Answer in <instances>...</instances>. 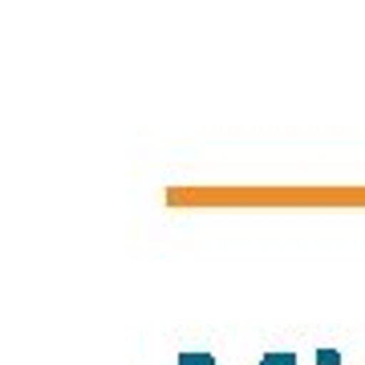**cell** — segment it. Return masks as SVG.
<instances>
[{
  "instance_id": "1",
  "label": "cell",
  "mask_w": 365,
  "mask_h": 365,
  "mask_svg": "<svg viewBox=\"0 0 365 365\" xmlns=\"http://www.w3.org/2000/svg\"><path fill=\"white\" fill-rule=\"evenodd\" d=\"M341 353L337 349H317V365H337Z\"/></svg>"
},
{
  "instance_id": "2",
  "label": "cell",
  "mask_w": 365,
  "mask_h": 365,
  "mask_svg": "<svg viewBox=\"0 0 365 365\" xmlns=\"http://www.w3.org/2000/svg\"><path fill=\"white\" fill-rule=\"evenodd\" d=\"M276 353V365H297V353H288V349H272Z\"/></svg>"
},
{
  "instance_id": "3",
  "label": "cell",
  "mask_w": 365,
  "mask_h": 365,
  "mask_svg": "<svg viewBox=\"0 0 365 365\" xmlns=\"http://www.w3.org/2000/svg\"><path fill=\"white\" fill-rule=\"evenodd\" d=\"M179 365H199V357H195V353H182V357H179Z\"/></svg>"
},
{
  "instance_id": "4",
  "label": "cell",
  "mask_w": 365,
  "mask_h": 365,
  "mask_svg": "<svg viewBox=\"0 0 365 365\" xmlns=\"http://www.w3.org/2000/svg\"><path fill=\"white\" fill-rule=\"evenodd\" d=\"M199 357V365H215V357H211V353H195Z\"/></svg>"
},
{
  "instance_id": "5",
  "label": "cell",
  "mask_w": 365,
  "mask_h": 365,
  "mask_svg": "<svg viewBox=\"0 0 365 365\" xmlns=\"http://www.w3.org/2000/svg\"><path fill=\"white\" fill-rule=\"evenodd\" d=\"M260 365H276V353H264V361Z\"/></svg>"
}]
</instances>
